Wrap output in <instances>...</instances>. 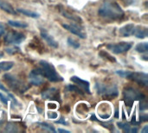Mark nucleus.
<instances>
[{"label": "nucleus", "mask_w": 148, "mask_h": 133, "mask_svg": "<svg viewBox=\"0 0 148 133\" xmlns=\"http://www.w3.org/2000/svg\"><path fill=\"white\" fill-rule=\"evenodd\" d=\"M0 90H2V91L5 92V93H9V90H8V89H7V88H6L2 84V82H1V81H0Z\"/></svg>", "instance_id": "nucleus-36"}, {"label": "nucleus", "mask_w": 148, "mask_h": 133, "mask_svg": "<svg viewBox=\"0 0 148 133\" xmlns=\"http://www.w3.org/2000/svg\"><path fill=\"white\" fill-rule=\"evenodd\" d=\"M133 35L136 36L137 38L143 39V38L148 36V29L147 27L140 26V25L134 26V32H133Z\"/></svg>", "instance_id": "nucleus-14"}, {"label": "nucleus", "mask_w": 148, "mask_h": 133, "mask_svg": "<svg viewBox=\"0 0 148 133\" xmlns=\"http://www.w3.org/2000/svg\"><path fill=\"white\" fill-rule=\"evenodd\" d=\"M14 66L13 61H1L0 62V73L4 71H9Z\"/></svg>", "instance_id": "nucleus-22"}, {"label": "nucleus", "mask_w": 148, "mask_h": 133, "mask_svg": "<svg viewBox=\"0 0 148 133\" xmlns=\"http://www.w3.org/2000/svg\"><path fill=\"white\" fill-rule=\"evenodd\" d=\"M48 118L49 119H56L58 118V114L55 112H49L48 113Z\"/></svg>", "instance_id": "nucleus-31"}, {"label": "nucleus", "mask_w": 148, "mask_h": 133, "mask_svg": "<svg viewBox=\"0 0 148 133\" xmlns=\"http://www.w3.org/2000/svg\"><path fill=\"white\" fill-rule=\"evenodd\" d=\"M40 65V68L37 69V71L45 78H47L49 80L52 81V82H59V81H62L63 79L62 76H60L55 67L50 64L49 62L46 61H41L39 62Z\"/></svg>", "instance_id": "nucleus-2"}, {"label": "nucleus", "mask_w": 148, "mask_h": 133, "mask_svg": "<svg viewBox=\"0 0 148 133\" xmlns=\"http://www.w3.org/2000/svg\"><path fill=\"white\" fill-rule=\"evenodd\" d=\"M4 31H5V27L2 23H0V36L4 33Z\"/></svg>", "instance_id": "nucleus-35"}, {"label": "nucleus", "mask_w": 148, "mask_h": 133, "mask_svg": "<svg viewBox=\"0 0 148 133\" xmlns=\"http://www.w3.org/2000/svg\"><path fill=\"white\" fill-rule=\"evenodd\" d=\"M0 9L4 10L5 12H7L9 14H11V15L16 14V11L15 10L13 6L11 4H10L9 3L5 2L4 0H0Z\"/></svg>", "instance_id": "nucleus-18"}, {"label": "nucleus", "mask_w": 148, "mask_h": 133, "mask_svg": "<svg viewBox=\"0 0 148 133\" xmlns=\"http://www.w3.org/2000/svg\"><path fill=\"white\" fill-rule=\"evenodd\" d=\"M60 13H61L64 17L68 18V19H69V20H71V21H73V22H75V23H82V18H81L80 16L72 14L71 12L66 10L65 9H60Z\"/></svg>", "instance_id": "nucleus-17"}, {"label": "nucleus", "mask_w": 148, "mask_h": 133, "mask_svg": "<svg viewBox=\"0 0 148 133\" xmlns=\"http://www.w3.org/2000/svg\"><path fill=\"white\" fill-rule=\"evenodd\" d=\"M134 24L133 23H128L126 24L125 26L121 27L119 30V34L122 37H127L130 35H133V32H134Z\"/></svg>", "instance_id": "nucleus-15"}, {"label": "nucleus", "mask_w": 148, "mask_h": 133, "mask_svg": "<svg viewBox=\"0 0 148 133\" xmlns=\"http://www.w3.org/2000/svg\"><path fill=\"white\" fill-rule=\"evenodd\" d=\"M67 42H68V44L69 46H71L72 48H80V43L76 40H75V39H73L71 37H69Z\"/></svg>", "instance_id": "nucleus-28"}, {"label": "nucleus", "mask_w": 148, "mask_h": 133, "mask_svg": "<svg viewBox=\"0 0 148 133\" xmlns=\"http://www.w3.org/2000/svg\"><path fill=\"white\" fill-rule=\"evenodd\" d=\"M16 10L18 12H20L21 14H23L24 16H29V17H32V18H38L39 17V14L38 13L31 11V10H26V9L18 8Z\"/></svg>", "instance_id": "nucleus-20"}, {"label": "nucleus", "mask_w": 148, "mask_h": 133, "mask_svg": "<svg viewBox=\"0 0 148 133\" xmlns=\"http://www.w3.org/2000/svg\"><path fill=\"white\" fill-rule=\"evenodd\" d=\"M18 50H19V48H16V47H12V48H5V51H6L8 54H10V55L16 54V53H17V52H18Z\"/></svg>", "instance_id": "nucleus-29"}, {"label": "nucleus", "mask_w": 148, "mask_h": 133, "mask_svg": "<svg viewBox=\"0 0 148 133\" xmlns=\"http://www.w3.org/2000/svg\"><path fill=\"white\" fill-rule=\"evenodd\" d=\"M99 55H100L101 58H103V59H105V60H107V61H110V62H115V61H116V60H115L114 57H113L111 55H109L108 52H106V51H104V50L100 51Z\"/></svg>", "instance_id": "nucleus-26"}, {"label": "nucleus", "mask_w": 148, "mask_h": 133, "mask_svg": "<svg viewBox=\"0 0 148 133\" xmlns=\"http://www.w3.org/2000/svg\"><path fill=\"white\" fill-rule=\"evenodd\" d=\"M123 97L127 105L132 106L136 100H146V96L137 89L134 87H126L123 90Z\"/></svg>", "instance_id": "nucleus-4"}, {"label": "nucleus", "mask_w": 148, "mask_h": 133, "mask_svg": "<svg viewBox=\"0 0 148 133\" xmlns=\"http://www.w3.org/2000/svg\"><path fill=\"white\" fill-rule=\"evenodd\" d=\"M62 27L67 29L68 31H69L70 33L79 36L82 39H85L87 38V34L83 31V29L82 28H80L79 26L75 25V24H67V23H63Z\"/></svg>", "instance_id": "nucleus-9"}, {"label": "nucleus", "mask_w": 148, "mask_h": 133, "mask_svg": "<svg viewBox=\"0 0 148 133\" xmlns=\"http://www.w3.org/2000/svg\"><path fill=\"white\" fill-rule=\"evenodd\" d=\"M8 23L15 28H27L28 24L24 22H21V21H13V20H9Z\"/></svg>", "instance_id": "nucleus-23"}, {"label": "nucleus", "mask_w": 148, "mask_h": 133, "mask_svg": "<svg viewBox=\"0 0 148 133\" xmlns=\"http://www.w3.org/2000/svg\"><path fill=\"white\" fill-rule=\"evenodd\" d=\"M48 107L49 109H56L57 108V105L56 103H49L48 104Z\"/></svg>", "instance_id": "nucleus-34"}, {"label": "nucleus", "mask_w": 148, "mask_h": 133, "mask_svg": "<svg viewBox=\"0 0 148 133\" xmlns=\"http://www.w3.org/2000/svg\"><path fill=\"white\" fill-rule=\"evenodd\" d=\"M40 34H41V36L44 39V41L49 45V46H51L52 48H58V46H59V44H58V42L56 41V39L45 29H42V28H41L40 29Z\"/></svg>", "instance_id": "nucleus-11"}, {"label": "nucleus", "mask_w": 148, "mask_h": 133, "mask_svg": "<svg viewBox=\"0 0 148 133\" xmlns=\"http://www.w3.org/2000/svg\"><path fill=\"white\" fill-rule=\"evenodd\" d=\"M0 100H1V101L4 104V105H8V103H9V100H10V99H8L6 96H4L3 93H0Z\"/></svg>", "instance_id": "nucleus-32"}, {"label": "nucleus", "mask_w": 148, "mask_h": 133, "mask_svg": "<svg viewBox=\"0 0 148 133\" xmlns=\"http://www.w3.org/2000/svg\"><path fill=\"white\" fill-rule=\"evenodd\" d=\"M42 98L43 100H58L59 99V90L55 87L48 88L42 92L41 93Z\"/></svg>", "instance_id": "nucleus-12"}, {"label": "nucleus", "mask_w": 148, "mask_h": 133, "mask_svg": "<svg viewBox=\"0 0 148 133\" xmlns=\"http://www.w3.org/2000/svg\"><path fill=\"white\" fill-rule=\"evenodd\" d=\"M117 125L120 129H121L124 132L127 133H137L138 132V127L137 126H131L129 124L125 122H118Z\"/></svg>", "instance_id": "nucleus-16"}, {"label": "nucleus", "mask_w": 148, "mask_h": 133, "mask_svg": "<svg viewBox=\"0 0 148 133\" xmlns=\"http://www.w3.org/2000/svg\"><path fill=\"white\" fill-rule=\"evenodd\" d=\"M67 89L69 91V92H75V93H77L81 95H84V93L82 92V89H80L79 87H77L76 86H74V85H68L67 86Z\"/></svg>", "instance_id": "nucleus-27"}, {"label": "nucleus", "mask_w": 148, "mask_h": 133, "mask_svg": "<svg viewBox=\"0 0 148 133\" xmlns=\"http://www.w3.org/2000/svg\"><path fill=\"white\" fill-rule=\"evenodd\" d=\"M141 132L142 133H148V125H145L144 128L141 130Z\"/></svg>", "instance_id": "nucleus-38"}, {"label": "nucleus", "mask_w": 148, "mask_h": 133, "mask_svg": "<svg viewBox=\"0 0 148 133\" xmlns=\"http://www.w3.org/2000/svg\"><path fill=\"white\" fill-rule=\"evenodd\" d=\"M3 78H4L5 81L10 87V88L15 90L16 92L23 93L29 88V87H26L25 84H23L21 80H19L17 78H16L15 76H13L11 74H6L3 75Z\"/></svg>", "instance_id": "nucleus-5"}, {"label": "nucleus", "mask_w": 148, "mask_h": 133, "mask_svg": "<svg viewBox=\"0 0 148 133\" xmlns=\"http://www.w3.org/2000/svg\"><path fill=\"white\" fill-rule=\"evenodd\" d=\"M99 16L114 21H120L125 16L121 5L114 0H105L99 9Z\"/></svg>", "instance_id": "nucleus-1"}, {"label": "nucleus", "mask_w": 148, "mask_h": 133, "mask_svg": "<svg viewBox=\"0 0 148 133\" xmlns=\"http://www.w3.org/2000/svg\"><path fill=\"white\" fill-rule=\"evenodd\" d=\"M56 123H57V124H62V125H68L69 124H68V122L64 119V118H61V119H59V120H57V121H56Z\"/></svg>", "instance_id": "nucleus-33"}, {"label": "nucleus", "mask_w": 148, "mask_h": 133, "mask_svg": "<svg viewBox=\"0 0 148 133\" xmlns=\"http://www.w3.org/2000/svg\"><path fill=\"white\" fill-rule=\"evenodd\" d=\"M57 132H65V133L70 132L69 131H68V130H64V129H58V130H57Z\"/></svg>", "instance_id": "nucleus-39"}, {"label": "nucleus", "mask_w": 148, "mask_h": 133, "mask_svg": "<svg viewBox=\"0 0 148 133\" xmlns=\"http://www.w3.org/2000/svg\"><path fill=\"white\" fill-rule=\"evenodd\" d=\"M29 46L30 48H32L36 49V51L40 52V53H42V51H41V50H43V49H44V48H43L42 44L41 43V42L39 41V39H38V38H36V37H34V38H33V40L31 41V42L29 43Z\"/></svg>", "instance_id": "nucleus-19"}, {"label": "nucleus", "mask_w": 148, "mask_h": 133, "mask_svg": "<svg viewBox=\"0 0 148 133\" xmlns=\"http://www.w3.org/2000/svg\"><path fill=\"white\" fill-rule=\"evenodd\" d=\"M29 81L32 85L34 86H40L44 83V79L43 76L36 70H32L29 74Z\"/></svg>", "instance_id": "nucleus-10"}, {"label": "nucleus", "mask_w": 148, "mask_h": 133, "mask_svg": "<svg viewBox=\"0 0 148 133\" xmlns=\"http://www.w3.org/2000/svg\"><path fill=\"white\" fill-rule=\"evenodd\" d=\"M115 118H118V109L115 110Z\"/></svg>", "instance_id": "nucleus-40"}, {"label": "nucleus", "mask_w": 148, "mask_h": 133, "mask_svg": "<svg viewBox=\"0 0 148 133\" xmlns=\"http://www.w3.org/2000/svg\"><path fill=\"white\" fill-rule=\"evenodd\" d=\"M133 47L132 42H121L119 43H110L107 45V48L111 50L115 55H120L127 52Z\"/></svg>", "instance_id": "nucleus-6"}, {"label": "nucleus", "mask_w": 148, "mask_h": 133, "mask_svg": "<svg viewBox=\"0 0 148 133\" xmlns=\"http://www.w3.org/2000/svg\"><path fill=\"white\" fill-rule=\"evenodd\" d=\"M129 73H130V71H124V70H118V71H116V74L118 75H120L121 77H123V78H127Z\"/></svg>", "instance_id": "nucleus-30"}, {"label": "nucleus", "mask_w": 148, "mask_h": 133, "mask_svg": "<svg viewBox=\"0 0 148 133\" xmlns=\"http://www.w3.org/2000/svg\"><path fill=\"white\" fill-rule=\"evenodd\" d=\"M39 127H41L42 129L45 130V131H48V132H56V130L54 128L53 125L48 124V123H37L36 124Z\"/></svg>", "instance_id": "nucleus-25"}, {"label": "nucleus", "mask_w": 148, "mask_h": 133, "mask_svg": "<svg viewBox=\"0 0 148 133\" xmlns=\"http://www.w3.org/2000/svg\"><path fill=\"white\" fill-rule=\"evenodd\" d=\"M25 35L21 33V32H16V31H10L6 34L4 36V43L9 45V44H20L25 40Z\"/></svg>", "instance_id": "nucleus-7"}, {"label": "nucleus", "mask_w": 148, "mask_h": 133, "mask_svg": "<svg viewBox=\"0 0 148 133\" xmlns=\"http://www.w3.org/2000/svg\"><path fill=\"white\" fill-rule=\"evenodd\" d=\"M127 79H130V80H134V82H136L140 85H143L145 87H147L148 85V75L145 73L130 72Z\"/></svg>", "instance_id": "nucleus-8"}, {"label": "nucleus", "mask_w": 148, "mask_h": 133, "mask_svg": "<svg viewBox=\"0 0 148 133\" xmlns=\"http://www.w3.org/2000/svg\"><path fill=\"white\" fill-rule=\"evenodd\" d=\"M135 50L139 53H147L148 51V43L147 42H141L138 43L135 47Z\"/></svg>", "instance_id": "nucleus-24"}, {"label": "nucleus", "mask_w": 148, "mask_h": 133, "mask_svg": "<svg viewBox=\"0 0 148 133\" xmlns=\"http://www.w3.org/2000/svg\"><path fill=\"white\" fill-rule=\"evenodd\" d=\"M95 89L97 93L100 94L104 100H113L119 94V91L116 86H108L103 83L97 82L95 84Z\"/></svg>", "instance_id": "nucleus-3"}, {"label": "nucleus", "mask_w": 148, "mask_h": 133, "mask_svg": "<svg viewBox=\"0 0 148 133\" xmlns=\"http://www.w3.org/2000/svg\"><path fill=\"white\" fill-rule=\"evenodd\" d=\"M5 132H20V126L16 123H8L5 126Z\"/></svg>", "instance_id": "nucleus-21"}, {"label": "nucleus", "mask_w": 148, "mask_h": 133, "mask_svg": "<svg viewBox=\"0 0 148 133\" xmlns=\"http://www.w3.org/2000/svg\"><path fill=\"white\" fill-rule=\"evenodd\" d=\"M121 1L124 3V4H125V5H130V4L133 3V1H134V0H121Z\"/></svg>", "instance_id": "nucleus-37"}, {"label": "nucleus", "mask_w": 148, "mask_h": 133, "mask_svg": "<svg viewBox=\"0 0 148 133\" xmlns=\"http://www.w3.org/2000/svg\"><path fill=\"white\" fill-rule=\"evenodd\" d=\"M3 52H0V58H1V57H3Z\"/></svg>", "instance_id": "nucleus-41"}, {"label": "nucleus", "mask_w": 148, "mask_h": 133, "mask_svg": "<svg viewBox=\"0 0 148 133\" xmlns=\"http://www.w3.org/2000/svg\"><path fill=\"white\" fill-rule=\"evenodd\" d=\"M70 80H71L73 83L78 85V86H79L81 88H82L87 93L91 94V92H90V84H89L88 81L84 80L79 78L78 76H72V77L70 78Z\"/></svg>", "instance_id": "nucleus-13"}]
</instances>
